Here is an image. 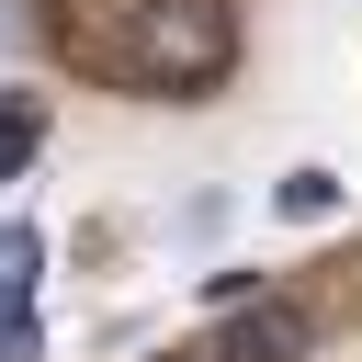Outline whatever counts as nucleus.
<instances>
[{
  "label": "nucleus",
  "instance_id": "obj_1",
  "mask_svg": "<svg viewBox=\"0 0 362 362\" xmlns=\"http://www.w3.org/2000/svg\"><path fill=\"white\" fill-rule=\"evenodd\" d=\"M113 68H124L136 90H215V79L238 68V11H226V0H136Z\"/></svg>",
  "mask_w": 362,
  "mask_h": 362
},
{
  "label": "nucleus",
  "instance_id": "obj_2",
  "mask_svg": "<svg viewBox=\"0 0 362 362\" xmlns=\"http://www.w3.org/2000/svg\"><path fill=\"white\" fill-rule=\"evenodd\" d=\"M305 339H317V317L272 294V305H238V317H226L215 362H305Z\"/></svg>",
  "mask_w": 362,
  "mask_h": 362
},
{
  "label": "nucleus",
  "instance_id": "obj_3",
  "mask_svg": "<svg viewBox=\"0 0 362 362\" xmlns=\"http://www.w3.org/2000/svg\"><path fill=\"white\" fill-rule=\"evenodd\" d=\"M34 147H45V102L34 90H0V192L34 170Z\"/></svg>",
  "mask_w": 362,
  "mask_h": 362
},
{
  "label": "nucleus",
  "instance_id": "obj_4",
  "mask_svg": "<svg viewBox=\"0 0 362 362\" xmlns=\"http://www.w3.org/2000/svg\"><path fill=\"white\" fill-rule=\"evenodd\" d=\"M283 215H294V226L339 215V181H328V170H294V181H283Z\"/></svg>",
  "mask_w": 362,
  "mask_h": 362
}]
</instances>
